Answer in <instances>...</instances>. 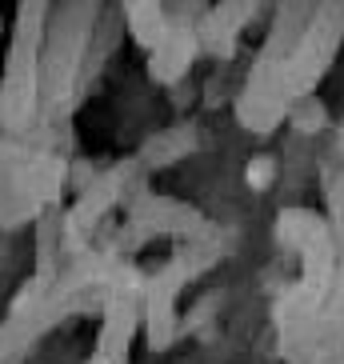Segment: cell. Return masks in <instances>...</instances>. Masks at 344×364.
I'll use <instances>...</instances> for the list:
<instances>
[{
    "label": "cell",
    "instance_id": "obj_1",
    "mask_svg": "<svg viewBox=\"0 0 344 364\" xmlns=\"http://www.w3.org/2000/svg\"><path fill=\"white\" fill-rule=\"evenodd\" d=\"M244 184L252 188V193H269L272 184H276V161H272L269 152L248 156V164H244Z\"/></svg>",
    "mask_w": 344,
    "mask_h": 364
}]
</instances>
